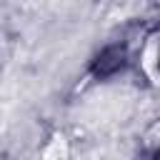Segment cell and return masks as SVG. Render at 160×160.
Listing matches in <instances>:
<instances>
[{
    "label": "cell",
    "mask_w": 160,
    "mask_h": 160,
    "mask_svg": "<svg viewBox=\"0 0 160 160\" xmlns=\"http://www.w3.org/2000/svg\"><path fill=\"white\" fill-rule=\"evenodd\" d=\"M140 62L145 75L152 82H160V30H155L152 35H148L142 52H140Z\"/></svg>",
    "instance_id": "cell-1"
}]
</instances>
